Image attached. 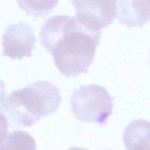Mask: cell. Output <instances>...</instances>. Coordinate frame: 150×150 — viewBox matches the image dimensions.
<instances>
[{
    "label": "cell",
    "mask_w": 150,
    "mask_h": 150,
    "mask_svg": "<svg viewBox=\"0 0 150 150\" xmlns=\"http://www.w3.org/2000/svg\"><path fill=\"white\" fill-rule=\"evenodd\" d=\"M101 33L86 28L74 16L60 15L45 21L39 37L59 71L66 77H76L87 73Z\"/></svg>",
    "instance_id": "obj_1"
},
{
    "label": "cell",
    "mask_w": 150,
    "mask_h": 150,
    "mask_svg": "<svg viewBox=\"0 0 150 150\" xmlns=\"http://www.w3.org/2000/svg\"><path fill=\"white\" fill-rule=\"evenodd\" d=\"M62 100L60 91L54 84L38 81L6 96L0 105V111L6 115L11 124L30 127L53 114Z\"/></svg>",
    "instance_id": "obj_2"
},
{
    "label": "cell",
    "mask_w": 150,
    "mask_h": 150,
    "mask_svg": "<svg viewBox=\"0 0 150 150\" xmlns=\"http://www.w3.org/2000/svg\"><path fill=\"white\" fill-rule=\"evenodd\" d=\"M114 98L104 87L94 84L81 86L71 96V111L80 121L104 125L112 113Z\"/></svg>",
    "instance_id": "obj_3"
},
{
    "label": "cell",
    "mask_w": 150,
    "mask_h": 150,
    "mask_svg": "<svg viewBox=\"0 0 150 150\" xmlns=\"http://www.w3.org/2000/svg\"><path fill=\"white\" fill-rule=\"evenodd\" d=\"M75 6L76 18L86 28L101 32L117 16L116 0H69Z\"/></svg>",
    "instance_id": "obj_4"
},
{
    "label": "cell",
    "mask_w": 150,
    "mask_h": 150,
    "mask_svg": "<svg viewBox=\"0 0 150 150\" xmlns=\"http://www.w3.org/2000/svg\"><path fill=\"white\" fill-rule=\"evenodd\" d=\"M36 42L34 30L28 24L21 22L9 25L2 35V55L18 59L31 57Z\"/></svg>",
    "instance_id": "obj_5"
},
{
    "label": "cell",
    "mask_w": 150,
    "mask_h": 150,
    "mask_svg": "<svg viewBox=\"0 0 150 150\" xmlns=\"http://www.w3.org/2000/svg\"><path fill=\"white\" fill-rule=\"evenodd\" d=\"M117 17L128 28L142 27L150 21V0H116Z\"/></svg>",
    "instance_id": "obj_6"
},
{
    "label": "cell",
    "mask_w": 150,
    "mask_h": 150,
    "mask_svg": "<svg viewBox=\"0 0 150 150\" xmlns=\"http://www.w3.org/2000/svg\"><path fill=\"white\" fill-rule=\"evenodd\" d=\"M122 139L127 150H150V121L132 120L125 127Z\"/></svg>",
    "instance_id": "obj_7"
},
{
    "label": "cell",
    "mask_w": 150,
    "mask_h": 150,
    "mask_svg": "<svg viewBox=\"0 0 150 150\" xmlns=\"http://www.w3.org/2000/svg\"><path fill=\"white\" fill-rule=\"evenodd\" d=\"M34 138L28 132L16 129L8 132L0 143V150H36Z\"/></svg>",
    "instance_id": "obj_8"
},
{
    "label": "cell",
    "mask_w": 150,
    "mask_h": 150,
    "mask_svg": "<svg viewBox=\"0 0 150 150\" xmlns=\"http://www.w3.org/2000/svg\"><path fill=\"white\" fill-rule=\"evenodd\" d=\"M19 7L28 15L36 18L48 15L59 0H16Z\"/></svg>",
    "instance_id": "obj_9"
},
{
    "label": "cell",
    "mask_w": 150,
    "mask_h": 150,
    "mask_svg": "<svg viewBox=\"0 0 150 150\" xmlns=\"http://www.w3.org/2000/svg\"><path fill=\"white\" fill-rule=\"evenodd\" d=\"M8 121L4 114L0 111V143L5 139L8 132Z\"/></svg>",
    "instance_id": "obj_10"
},
{
    "label": "cell",
    "mask_w": 150,
    "mask_h": 150,
    "mask_svg": "<svg viewBox=\"0 0 150 150\" xmlns=\"http://www.w3.org/2000/svg\"><path fill=\"white\" fill-rule=\"evenodd\" d=\"M6 90H5V84L0 78V105L4 101L6 97Z\"/></svg>",
    "instance_id": "obj_11"
},
{
    "label": "cell",
    "mask_w": 150,
    "mask_h": 150,
    "mask_svg": "<svg viewBox=\"0 0 150 150\" xmlns=\"http://www.w3.org/2000/svg\"><path fill=\"white\" fill-rule=\"evenodd\" d=\"M67 150H88L86 148H81V147H76V146H73V147H71L69 149H67Z\"/></svg>",
    "instance_id": "obj_12"
},
{
    "label": "cell",
    "mask_w": 150,
    "mask_h": 150,
    "mask_svg": "<svg viewBox=\"0 0 150 150\" xmlns=\"http://www.w3.org/2000/svg\"><path fill=\"white\" fill-rule=\"evenodd\" d=\"M149 54H150V49H149Z\"/></svg>",
    "instance_id": "obj_13"
}]
</instances>
